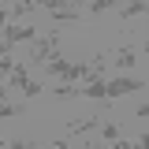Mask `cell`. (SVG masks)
Wrapping results in <instances>:
<instances>
[{"instance_id":"cell-1","label":"cell","mask_w":149,"mask_h":149,"mask_svg":"<svg viewBox=\"0 0 149 149\" xmlns=\"http://www.w3.org/2000/svg\"><path fill=\"white\" fill-rule=\"evenodd\" d=\"M37 45L30 49V60L34 63H49L56 60V49H60V34H45V37H34Z\"/></svg>"},{"instance_id":"cell-2","label":"cell","mask_w":149,"mask_h":149,"mask_svg":"<svg viewBox=\"0 0 149 149\" xmlns=\"http://www.w3.org/2000/svg\"><path fill=\"white\" fill-rule=\"evenodd\" d=\"M146 82L142 78H134V74H123V78H108L104 82V97H123V93H134V90H142Z\"/></svg>"},{"instance_id":"cell-3","label":"cell","mask_w":149,"mask_h":149,"mask_svg":"<svg viewBox=\"0 0 149 149\" xmlns=\"http://www.w3.org/2000/svg\"><path fill=\"white\" fill-rule=\"evenodd\" d=\"M34 37H37V30H34V26H19V22H8V26H4V41H8V45L34 41Z\"/></svg>"},{"instance_id":"cell-4","label":"cell","mask_w":149,"mask_h":149,"mask_svg":"<svg viewBox=\"0 0 149 149\" xmlns=\"http://www.w3.org/2000/svg\"><path fill=\"white\" fill-rule=\"evenodd\" d=\"M134 63H138V52H134V49H119V52H116V67H123V71H130Z\"/></svg>"},{"instance_id":"cell-5","label":"cell","mask_w":149,"mask_h":149,"mask_svg":"<svg viewBox=\"0 0 149 149\" xmlns=\"http://www.w3.org/2000/svg\"><path fill=\"white\" fill-rule=\"evenodd\" d=\"M8 74H11V86H19V90L30 82V71H26V63H15V67H11Z\"/></svg>"},{"instance_id":"cell-6","label":"cell","mask_w":149,"mask_h":149,"mask_svg":"<svg viewBox=\"0 0 149 149\" xmlns=\"http://www.w3.org/2000/svg\"><path fill=\"white\" fill-rule=\"evenodd\" d=\"M52 19H56V22H74V19H78V8H67V4H60V8L52 11Z\"/></svg>"},{"instance_id":"cell-7","label":"cell","mask_w":149,"mask_h":149,"mask_svg":"<svg viewBox=\"0 0 149 149\" xmlns=\"http://www.w3.org/2000/svg\"><path fill=\"white\" fill-rule=\"evenodd\" d=\"M82 97H93V101H104V78H97V82H90V86L82 90Z\"/></svg>"},{"instance_id":"cell-8","label":"cell","mask_w":149,"mask_h":149,"mask_svg":"<svg viewBox=\"0 0 149 149\" xmlns=\"http://www.w3.org/2000/svg\"><path fill=\"white\" fill-rule=\"evenodd\" d=\"M134 15H146V0H134V4H127V8H123V19H134Z\"/></svg>"},{"instance_id":"cell-9","label":"cell","mask_w":149,"mask_h":149,"mask_svg":"<svg viewBox=\"0 0 149 149\" xmlns=\"http://www.w3.org/2000/svg\"><path fill=\"white\" fill-rule=\"evenodd\" d=\"M116 4H119V0H93V4H90V11H93V15H104L108 8H116Z\"/></svg>"},{"instance_id":"cell-10","label":"cell","mask_w":149,"mask_h":149,"mask_svg":"<svg viewBox=\"0 0 149 149\" xmlns=\"http://www.w3.org/2000/svg\"><path fill=\"white\" fill-rule=\"evenodd\" d=\"M22 104H8V101H0V119H8V116H19Z\"/></svg>"},{"instance_id":"cell-11","label":"cell","mask_w":149,"mask_h":149,"mask_svg":"<svg viewBox=\"0 0 149 149\" xmlns=\"http://www.w3.org/2000/svg\"><path fill=\"white\" fill-rule=\"evenodd\" d=\"M90 127H97V119H78V123L67 127V134H78V130H90Z\"/></svg>"},{"instance_id":"cell-12","label":"cell","mask_w":149,"mask_h":149,"mask_svg":"<svg viewBox=\"0 0 149 149\" xmlns=\"http://www.w3.org/2000/svg\"><path fill=\"white\" fill-rule=\"evenodd\" d=\"M37 93H41V82H34V78H30V82L22 86V97H37Z\"/></svg>"},{"instance_id":"cell-13","label":"cell","mask_w":149,"mask_h":149,"mask_svg":"<svg viewBox=\"0 0 149 149\" xmlns=\"http://www.w3.org/2000/svg\"><path fill=\"white\" fill-rule=\"evenodd\" d=\"M101 134H104V142H116V138H119V127H116V123H104Z\"/></svg>"},{"instance_id":"cell-14","label":"cell","mask_w":149,"mask_h":149,"mask_svg":"<svg viewBox=\"0 0 149 149\" xmlns=\"http://www.w3.org/2000/svg\"><path fill=\"white\" fill-rule=\"evenodd\" d=\"M30 4H34V8H49V11H56L63 0H30Z\"/></svg>"},{"instance_id":"cell-15","label":"cell","mask_w":149,"mask_h":149,"mask_svg":"<svg viewBox=\"0 0 149 149\" xmlns=\"http://www.w3.org/2000/svg\"><path fill=\"white\" fill-rule=\"evenodd\" d=\"M4 149H34V142H8Z\"/></svg>"},{"instance_id":"cell-16","label":"cell","mask_w":149,"mask_h":149,"mask_svg":"<svg viewBox=\"0 0 149 149\" xmlns=\"http://www.w3.org/2000/svg\"><path fill=\"white\" fill-rule=\"evenodd\" d=\"M11 67H15V63H11L8 56H0V74H8V71H11Z\"/></svg>"},{"instance_id":"cell-17","label":"cell","mask_w":149,"mask_h":149,"mask_svg":"<svg viewBox=\"0 0 149 149\" xmlns=\"http://www.w3.org/2000/svg\"><path fill=\"white\" fill-rule=\"evenodd\" d=\"M8 22H11V11H4V8H0V26H8Z\"/></svg>"},{"instance_id":"cell-18","label":"cell","mask_w":149,"mask_h":149,"mask_svg":"<svg viewBox=\"0 0 149 149\" xmlns=\"http://www.w3.org/2000/svg\"><path fill=\"white\" fill-rule=\"evenodd\" d=\"M8 52H11V45H8V41L0 37V56H8Z\"/></svg>"},{"instance_id":"cell-19","label":"cell","mask_w":149,"mask_h":149,"mask_svg":"<svg viewBox=\"0 0 149 149\" xmlns=\"http://www.w3.org/2000/svg\"><path fill=\"white\" fill-rule=\"evenodd\" d=\"M112 149H134V146H130V142H119V138H116V146H112Z\"/></svg>"},{"instance_id":"cell-20","label":"cell","mask_w":149,"mask_h":149,"mask_svg":"<svg viewBox=\"0 0 149 149\" xmlns=\"http://www.w3.org/2000/svg\"><path fill=\"white\" fill-rule=\"evenodd\" d=\"M49 149H67V142H63V138H60V142H52V146Z\"/></svg>"},{"instance_id":"cell-21","label":"cell","mask_w":149,"mask_h":149,"mask_svg":"<svg viewBox=\"0 0 149 149\" xmlns=\"http://www.w3.org/2000/svg\"><path fill=\"white\" fill-rule=\"evenodd\" d=\"M0 101H4V86H0Z\"/></svg>"},{"instance_id":"cell-22","label":"cell","mask_w":149,"mask_h":149,"mask_svg":"<svg viewBox=\"0 0 149 149\" xmlns=\"http://www.w3.org/2000/svg\"><path fill=\"white\" fill-rule=\"evenodd\" d=\"M93 149H108V146H93Z\"/></svg>"},{"instance_id":"cell-23","label":"cell","mask_w":149,"mask_h":149,"mask_svg":"<svg viewBox=\"0 0 149 149\" xmlns=\"http://www.w3.org/2000/svg\"><path fill=\"white\" fill-rule=\"evenodd\" d=\"M4 4H8V0H0V8H4Z\"/></svg>"}]
</instances>
